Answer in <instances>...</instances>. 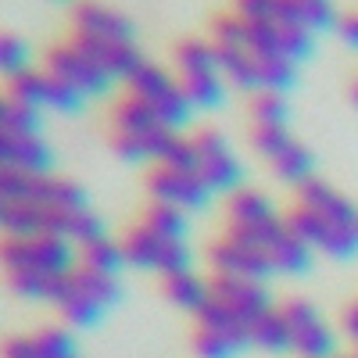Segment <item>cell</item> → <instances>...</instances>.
Wrapping results in <instances>:
<instances>
[{
  "mask_svg": "<svg viewBox=\"0 0 358 358\" xmlns=\"http://www.w3.org/2000/svg\"><path fill=\"white\" fill-rule=\"evenodd\" d=\"M0 358H40V351L33 344V334L4 337V341H0Z\"/></svg>",
  "mask_w": 358,
  "mask_h": 358,
  "instance_id": "484cf974",
  "label": "cell"
},
{
  "mask_svg": "<svg viewBox=\"0 0 358 358\" xmlns=\"http://www.w3.org/2000/svg\"><path fill=\"white\" fill-rule=\"evenodd\" d=\"M33 344L40 351V358H76V341L65 326H40L33 334Z\"/></svg>",
  "mask_w": 358,
  "mask_h": 358,
  "instance_id": "603a6c76",
  "label": "cell"
},
{
  "mask_svg": "<svg viewBox=\"0 0 358 358\" xmlns=\"http://www.w3.org/2000/svg\"><path fill=\"white\" fill-rule=\"evenodd\" d=\"M118 301H122V280L90 273V268L79 265L62 280V287H57L50 305L69 326H76V330H90V326H97Z\"/></svg>",
  "mask_w": 358,
  "mask_h": 358,
  "instance_id": "6da1fadb",
  "label": "cell"
},
{
  "mask_svg": "<svg viewBox=\"0 0 358 358\" xmlns=\"http://www.w3.org/2000/svg\"><path fill=\"white\" fill-rule=\"evenodd\" d=\"M72 33L83 40H136V25L111 0H72Z\"/></svg>",
  "mask_w": 358,
  "mask_h": 358,
  "instance_id": "30bf717a",
  "label": "cell"
},
{
  "mask_svg": "<svg viewBox=\"0 0 358 358\" xmlns=\"http://www.w3.org/2000/svg\"><path fill=\"white\" fill-rule=\"evenodd\" d=\"M143 226H151L155 233L162 236H172V241H187V229H190V215L176 204H162V201H151L143 212Z\"/></svg>",
  "mask_w": 358,
  "mask_h": 358,
  "instance_id": "ffe728a7",
  "label": "cell"
},
{
  "mask_svg": "<svg viewBox=\"0 0 358 358\" xmlns=\"http://www.w3.org/2000/svg\"><path fill=\"white\" fill-rule=\"evenodd\" d=\"M29 65H33V47H29V40L22 33H15V29H0V76H4V83L18 72H25Z\"/></svg>",
  "mask_w": 358,
  "mask_h": 358,
  "instance_id": "44dd1931",
  "label": "cell"
},
{
  "mask_svg": "<svg viewBox=\"0 0 358 358\" xmlns=\"http://www.w3.org/2000/svg\"><path fill=\"white\" fill-rule=\"evenodd\" d=\"M43 69L54 72L57 79H65L69 86H76L79 94L86 101H94V97H104L111 94V86L118 83L94 54H90L79 40H62V43H54L47 54H43Z\"/></svg>",
  "mask_w": 358,
  "mask_h": 358,
  "instance_id": "277c9868",
  "label": "cell"
},
{
  "mask_svg": "<svg viewBox=\"0 0 358 358\" xmlns=\"http://www.w3.org/2000/svg\"><path fill=\"white\" fill-rule=\"evenodd\" d=\"M194 355L197 358H236V355H244V348L236 341H229L226 334H219V330L197 326L194 330Z\"/></svg>",
  "mask_w": 358,
  "mask_h": 358,
  "instance_id": "cb8c5ba5",
  "label": "cell"
},
{
  "mask_svg": "<svg viewBox=\"0 0 358 358\" xmlns=\"http://www.w3.org/2000/svg\"><path fill=\"white\" fill-rule=\"evenodd\" d=\"M15 268H33L47 276H69L79 268V248L62 233H33V236H15L0 233V273H15Z\"/></svg>",
  "mask_w": 358,
  "mask_h": 358,
  "instance_id": "7a4b0ae2",
  "label": "cell"
},
{
  "mask_svg": "<svg viewBox=\"0 0 358 358\" xmlns=\"http://www.w3.org/2000/svg\"><path fill=\"white\" fill-rule=\"evenodd\" d=\"M179 86L190 97L194 111H215L226 101V76L222 72H197V76H179Z\"/></svg>",
  "mask_w": 358,
  "mask_h": 358,
  "instance_id": "d6986e66",
  "label": "cell"
},
{
  "mask_svg": "<svg viewBox=\"0 0 358 358\" xmlns=\"http://www.w3.org/2000/svg\"><path fill=\"white\" fill-rule=\"evenodd\" d=\"M251 118H255V126H290L287 97L273 94V90H262V94L251 97Z\"/></svg>",
  "mask_w": 358,
  "mask_h": 358,
  "instance_id": "7402d4cb",
  "label": "cell"
},
{
  "mask_svg": "<svg viewBox=\"0 0 358 358\" xmlns=\"http://www.w3.org/2000/svg\"><path fill=\"white\" fill-rule=\"evenodd\" d=\"M162 294H165V301H169V305H176L179 312L197 315V312H201V305L208 301V294H212V280L197 276L194 268H183V273L162 276Z\"/></svg>",
  "mask_w": 358,
  "mask_h": 358,
  "instance_id": "5bb4252c",
  "label": "cell"
},
{
  "mask_svg": "<svg viewBox=\"0 0 358 358\" xmlns=\"http://www.w3.org/2000/svg\"><path fill=\"white\" fill-rule=\"evenodd\" d=\"M251 348H258L265 355H290V326H287L280 305L251 322Z\"/></svg>",
  "mask_w": 358,
  "mask_h": 358,
  "instance_id": "e0dca14e",
  "label": "cell"
},
{
  "mask_svg": "<svg viewBox=\"0 0 358 358\" xmlns=\"http://www.w3.org/2000/svg\"><path fill=\"white\" fill-rule=\"evenodd\" d=\"M8 115H11V97H8V90H0V129L8 126Z\"/></svg>",
  "mask_w": 358,
  "mask_h": 358,
  "instance_id": "4316f807",
  "label": "cell"
},
{
  "mask_svg": "<svg viewBox=\"0 0 358 358\" xmlns=\"http://www.w3.org/2000/svg\"><path fill=\"white\" fill-rule=\"evenodd\" d=\"M172 65L176 76H197V72H222L219 69V50L204 36H187L172 47Z\"/></svg>",
  "mask_w": 358,
  "mask_h": 358,
  "instance_id": "2e32d148",
  "label": "cell"
},
{
  "mask_svg": "<svg viewBox=\"0 0 358 358\" xmlns=\"http://www.w3.org/2000/svg\"><path fill=\"white\" fill-rule=\"evenodd\" d=\"M294 140L290 126H251V143H255V151L268 162L276 151H283V147Z\"/></svg>",
  "mask_w": 358,
  "mask_h": 358,
  "instance_id": "d4e9b609",
  "label": "cell"
},
{
  "mask_svg": "<svg viewBox=\"0 0 358 358\" xmlns=\"http://www.w3.org/2000/svg\"><path fill=\"white\" fill-rule=\"evenodd\" d=\"M79 265L90 268V273H101V276H118L126 268V251H122V241L115 236H97L79 248Z\"/></svg>",
  "mask_w": 358,
  "mask_h": 358,
  "instance_id": "ac0fdd59",
  "label": "cell"
},
{
  "mask_svg": "<svg viewBox=\"0 0 358 358\" xmlns=\"http://www.w3.org/2000/svg\"><path fill=\"white\" fill-rule=\"evenodd\" d=\"M276 215H280V208L273 204V197L265 190L241 187L226 197V226H258V222H268Z\"/></svg>",
  "mask_w": 358,
  "mask_h": 358,
  "instance_id": "4fadbf2b",
  "label": "cell"
},
{
  "mask_svg": "<svg viewBox=\"0 0 358 358\" xmlns=\"http://www.w3.org/2000/svg\"><path fill=\"white\" fill-rule=\"evenodd\" d=\"M212 294L219 297V301H226L241 319L255 322L258 315H265L273 305V294H268L265 283L258 280H236V276H215L212 280Z\"/></svg>",
  "mask_w": 358,
  "mask_h": 358,
  "instance_id": "7c38bea8",
  "label": "cell"
},
{
  "mask_svg": "<svg viewBox=\"0 0 358 358\" xmlns=\"http://www.w3.org/2000/svg\"><path fill=\"white\" fill-rule=\"evenodd\" d=\"M194 147H197V172L212 187V194L229 197L233 190L244 187V162L236 158V151L219 129H197Z\"/></svg>",
  "mask_w": 358,
  "mask_h": 358,
  "instance_id": "52a82bcc",
  "label": "cell"
},
{
  "mask_svg": "<svg viewBox=\"0 0 358 358\" xmlns=\"http://www.w3.org/2000/svg\"><path fill=\"white\" fill-rule=\"evenodd\" d=\"M0 165H11L22 169L29 176H47L54 165V151L50 143L43 140V133H11V129H0Z\"/></svg>",
  "mask_w": 358,
  "mask_h": 358,
  "instance_id": "8fae6325",
  "label": "cell"
},
{
  "mask_svg": "<svg viewBox=\"0 0 358 358\" xmlns=\"http://www.w3.org/2000/svg\"><path fill=\"white\" fill-rule=\"evenodd\" d=\"M147 194L162 204H176L183 208V212H204V208H212V187L201 179V172H190V169H172V165H151L143 179Z\"/></svg>",
  "mask_w": 358,
  "mask_h": 358,
  "instance_id": "ba28073f",
  "label": "cell"
},
{
  "mask_svg": "<svg viewBox=\"0 0 358 358\" xmlns=\"http://www.w3.org/2000/svg\"><path fill=\"white\" fill-rule=\"evenodd\" d=\"M355 355H358V351H355Z\"/></svg>",
  "mask_w": 358,
  "mask_h": 358,
  "instance_id": "f546056e",
  "label": "cell"
},
{
  "mask_svg": "<svg viewBox=\"0 0 358 358\" xmlns=\"http://www.w3.org/2000/svg\"><path fill=\"white\" fill-rule=\"evenodd\" d=\"M126 94L147 101L155 108V115L176 133L190 126V118H194V104L183 94V86H179V76H172L165 65L151 62V57H143V65L126 79Z\"/></svg>",
  "mask_w": 358,
  "mask_h": 358,
  "instance_id": "3957f363",
  "label": "cell"
},
{
  "mask_svg": "<svg viewBox=\"0 0 358 358\" xmlns=\"http://www.w3.org/2000/svg\"><path fill=\"white\" fill-rule=\"evenodd\" d=\"M268 169H273V176L280 179V183L297 190V187H305L308 179L315 176V158H312L308 147L294 136L283 151H276L273 158H268Z\"/></svg>",
  "mask_w": 358,
  "mask_h": 358,
  "instance_id": "9a60e30c",
  "label": "cell"
},
{
  "mask_svg": "<svg viewBox=\"0 0 358 358\" xmlns=\"http://www.w3.org/2000/svg\"><path fill=\"white\" fill-rule=\"evenodd\" d=\"M208 265H212L215 276H236V280L268 283L276 276V268L265 258V251L251 248L248 241H241V236H233V233H222L219 241H212V248H208Z\"/></svg>",
  "mask_w": 358,
  "mask_h": 358,
  "instance_id": "9c48e42d",
  "label": "cell"
},
{
  "mask_svg": "<svg viewBox=\"0 0 358 358\" xmlns=\"http://www.w3.org/2000/svg\"><path fill=\"white\" fill-rule=\"evenodd\" d=\"M351 101H355V104H358V83H355V86H351Z\"/></svg>",
  "mask_w": 358,
  "mask_h": 358,
  "instance_id": "83f0119b",
  "label": "cell"
},
{
  "mask_svg": "<svg viewBox=\"0 0 358 358\" xmlns=\"http://www.w3.org/2000/svg\"><path fill=\"white\" fill-rule=\"evenodd\" d=\"M122 251H126V265L147 268V273H158V276H172V273H183V268H194V255H190L187 241L162 236L143 222H136L122 236Z\"/></svg>",
  "mask_w": 358,
  "mask_h": 358,
  "instance_id": "5b68a950",
  "label": "cell"
},
{
  "mask_svg": "<svg viewBox=\"0 0 358 358\" xmlns=\"http://www.w3.org/2000/svg\"><path fill=\"white\" fill-rule=\"evenodd\" d=\"M290 326V355L297 358H337V334L308 297H287L280 305Z\"/></svg>",
  "mask_w": 358,
  "mask_h": 358,
  "instance_id": "8992f818",
  "label": "cell"
},
{
  "mask_svg": "<svg viewBox=\"0 0 358 358\" xmlns=\"http://www.w3.org/2000/svg\"><path fill=\"white\" fill-rule=\"evenodd\" d=\"M76 358H79V355H76Z\"/></svg>",
  "mask_w": 358,
  "mask_h": 358,
  "instance_id": "f1b7e54d",
  "label": "cell"
}]
</instances>
